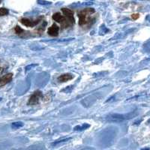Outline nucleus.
<instances>
[{
	"label": "nucleus",
	"instance_id": "15",
	"mask_svg": "<svg viewBox=\"0 0 150 150\" xmlns=\"http://www.w3.org/2000/svg\"><path fill=\"white\" fill-rule=\"evenodd\" d=\"M38 2L40 4H42V5H49V4H50V2H45V1H42V0H38Z\"/></svg>",
	"mask_w": 150,
	"mask_h": 150
},
{
	"label": "nucleus",
	"instance_id": "6",
	"mask_svg": "<svg viewBox=\"0 0 150 150\" xmlns=\"http://www.w3.org/2000/svg\"><path fill=\"white\" fill-rule=\"evenodd\" d=\"M13 78V74L11 73L7 74L4 75L2 77H0V86H5V84L11 82Z\"/></svg>",
	"mask_w": 150,
	"mask_h": 150
},
{
	"label": "nucleus",
	"instance_id": "1",
	"mask_svg": "<svg viewBox=\"0 0 150 150\" xmlns=\"http://www.w3.org/2000/svg\"><path fill=\"white\" fill-rule=\"evenodd\" d=\"M139 112L137 110L132 111L128 113H112L106 116V120L108 122H120L125 120H129L138 116Z\"/></svg>",
	"mask_w": 150,
	"mask_h": 150
},
{
	"label": "nucleus",
	"instance_id": "5",
	"mask_svg": "<svg viewBox=\"0 0 150 150\" xmlns=\"http://www.w3.org/2000/svg\"><path fill=\"white\" fill-rule=\"evenodd\" d=\"M62 11L64 14L65 17L68 20V21L71 24V26L73 24H74V12L70 9L67 8H62Z\"/></svg>",
	"mask_w": 150,
	"mask_h": 150
},
{
	"label": "nucleus",
	"instance_id": "18",
	"mask_svg": "<svg viewBox=\"0 0 150 150\" xmlns=\"http://www.w3.org/2000/svg\"><path fill=\"white\" fill-rule=\"evenodd\" d=\"M146 19H147V20H148V21H149V22H150V16H148V17H146Z\"/></svg>",
	"mask_w": 150,
	"mask_h": 150
},
{
	"label": "nucleus",
	"instance_id": "12",
	"mask_svg": "<svg viewBox=\"0 0 150 150\" xmlns=\"http://www.w3.org/2000/svg\"><path fill=\"white\" fill-rule=\"evenodd\" d=\"M71 138H66V139H63V140H58V141H55L54 143H52V145L53 146H55V145H58L59 143H64V142L65 141H68V140H70Z\"/></svg>",
	"mask_w": 150,
	"mask_h": 150
},
{
	"label": "nucleus",
	"instance_id": "7",
	"mask_svg": "<svg viewBox=\"0 0 150 150\" xmlns=\"http://www.w3.org/2000/svg\"><path fill=\"white\" fill-rule=\"evenodd\" d=\"M59 26L56 23H54L48 29L47 33L49 35L52 36V37H56L59 34Z\"/></svg>",
	"mask_w": 150,
	"mask_h": 150
},
{
	"label": "nucleus",
	"instance_id": "4",
	"mask_svg": "<svg viewBox=\"0 0 150 150\" xmlns=\"http://www.w3.org/2000/svg\"><path fill=\"white\" fill-rule=\"evenodd\" d=\"M41 19V18H39L33 21V20H29V19L27 18H23L21 20V23L23 25L27 26V27H34V26H35L36 25L39 23Z\"/></svg>",
	"mask_w": 150,
	"mask_h": 150
},
{
	"label": "nucleus",
	"instance_id": "19",
	"mask_svg": "<svg viewBox=\"0 0 150 150\" xmlns=\"http://www.w3.org/2000/svg\"><path fill=\"white\" fill-rule=\"evenodd\" d=\"M1 1H2V0H0V2H1Z\"/></svg>",
	"mask_w": 150,
	"mask_h": 150
},
{
	"label": "nucleus",
	"instance_id": "13",
	"mask_svg": "<svg viewBox=\"0 0 150 150\" xmlns=\"http://www.w3.org/2000/svg\"><path fill=\"white\" fill-rule=\"evenodd\" d=\"M15 32H16V33H17V34L21 35V33H22L23 32V29H21V28L20 27V26H16V27H15Z\"/></svg>",
	"mask_w": 150,
	"mask_h": 150
},
{
	"label": "nucleus",
	"instance_id": "11",
	"mask_svg": "<svg viewBox=\"0 0 150 150\" xmlns=\"http://www.w3.org/2000/svg\"><path fill=\"white\" fill-rule=\"evenodd\" d=\"M23 126V123L21 122H14L13 124H12V127H13L14 128H18Z\"/></svg>",
	"mask_w": 150,
	"mask_h": 150
},
{
	"label": "nucleus",
	"instance_id": "2",
	"mask_svg": "<svg viewBox=\"0 0 150 150\" xmlns=\"http://www.w3.org/2000/svg\"><path fill=\"white\" fill-rule=\"evenodd\" d=\"M95 13V9L88 8H85L78 13L79 17V25L80 26H84V25H89L95 22V18L92 19L90 15Z\"/></svg>",
	"mask_w": 150,
	"mask_h": 150
},
{
	"label": "nucleus",
	"instance_id": "17",
	"mask_svg": "<svg viewBox=\"0 0 150 150\" xmlns=\"http://www.w3.org/2000/svg\"><path fill=\"white\" fill-rule=\"evenodd\" d=\"M142 122V120H139V121H137V122H134V125H139V124H140V122Z\"/></svg>",
	"mask_w": 150,
	"mask_h": 150
},
{
	"label": "nucleus",
	"instance_id": "10",
	"mask_svg": "<svg viewBox=\"0 0 150 150\" xmlns=\"http://www.w3.org/2000/svg\"><path fill=\"white\" fill-rule=\"evenodd\" d=\"M9 11L7 8H0V17H2V16H5L8 14Z\"/></svg>",
	"mask_w": 150,
	"mask_h": 150
},
{
	"label": "nucleus",
	"instance_id": "14",
	"mask_svg": "<svg viewBox=\"0 0 150 150\" xmlns=\"http://www.w3.org/2000/svg\"><path fill=\"white\" fill-rule=\"evenodd\" d=\"M145 49L147 51L150 52V40L149 41H147V43L145 45Z\"/></svg>",
	"mask_w": 150,
	"mask_h": 150
},
{
	"label": "nucleus",
	"instance_id": "8",
	"mask_svg": "<svg viewBox=\"0 0 150 150\" xmlns=\"http://www.w3.org/2000/svg\"><path fill=\"white\" fill-rule=\"evenodd\" d=\"M74 78V75L71 74H64L61 75L58 77V80L59 82H66L68 80H71Z\"/></svg>",
	"mask_w": 150,
	"mask_h": 150
},
{
	"label": "nucleus",
	"instance_id": "3",
	"mask_svg": "<svg viewBox=\"0 0 150 150\" xmlns=\"http://www.w3.org/2000/svg\"><path fill=\"white\" fill-rule=\"evenodd\" d=\"M43 97L44 96H43V94L41 91H36L35 92H34L33 96L30 97L28 104L29 105H35V104L39 103L40 100L43 98Z\"/></svg>",
	"mask_w": 150,
	"mask_h": 150
},
{
	"label": "nucleus",
	"instance_id": "9",
	"mask_svg": "<svg viewBox=\"0 0 150 150\" xmlns=\"http://www.w3.org/2000/svg\"><path fill=\"white\" fill-rule=\"evenodd\" d=\"M88 128H89V125L83 124V125H80H80L76 126L74 128V131H83V130H85Z\"/></svg>",
	"mask_w": 150,
	"mask_h": 150
},
{
	"label": "nucleus",
	"instance_id": "16",
	"mask_svg": "<svg viewBox=\"0 0 150 150\" xmlns=\"http://www.w3.org/2000/svg\"><path fill=\"white\" fill-rule=\"evenodd\" d=\"M139 17H140L139 14H134L131 15V17H132L134 20H137V19L139 18Z\"/></svg>",
	"mask_w": 150,
	"mask_h": 150
}]
</instances>
